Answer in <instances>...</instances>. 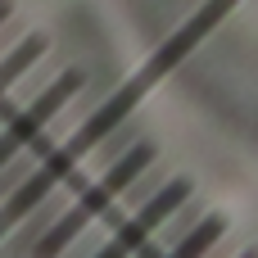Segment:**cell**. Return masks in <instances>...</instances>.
I'll return each instance as SVG.
<instances>
[{
  "instance_id": "obj_1",
  "label": "cell",
  "mask_w": 258,
  "mask_h": 258,
  "mask_svg": "<svg viewBox=\"0 0 258 258\" xmlns=\"http://www.w3.org/2000/svg\"><path fill=\"white\" fill-rule=\"evenodd\" d=\"M227 5H231V0H213L209 9H200V14H195V18H190V23H186V27H181V32H177V36H172V41H168V45H163V50H159L141 73H136V77H127V86H118V91H113V100H109V104H100V109H95V113H91V118H86L68 141H59V145H50V150H45V159H41V163H36V168L14 186V195L0 204V240L9 236V227H14V222H23V218H27V213H32V209L54 190V181H59V177H68V172L82 163V154H86L100 136H109V132L127 118V109H132V104H136V100H141V95H145V91H150V86H154V82L177 63V59H181V54H186V50L209 32L222 14H227Z\"/></svg>"
},
{
  "instance_id": "obj_2",
  "label": "cell",
  "mask_w": 258,
  "mask_h": 258,
  "mask_svg": "<svg viewBox=\"0 0 258 258\" xmlns=\"http://www.w3.org/2000/svg\"><path fill=\"white\" fill-rule=\"evenodd\" d=\"M150 163H154V150H150V145H132L122 159H113V163H109V172H104L95 186H86V190L77 195V204H73V209H68V213H63L45 236H41V258H50L63 240H73V236L86 227V218H91L95 209H109V204L127 190V181H132V177H141Z\"/></svg>"
},
{
  "instance_id": "obj_3",
  "label": "cell",
  "mask_w": 258,
  "mask_h": 258,
  "mask_svg": "<svg viewBox=\"0 0 258 258\" xmlns=\"http://www.w3.org/2000/svg\"><path fill=\"white\" fill-rule=\"evenodd\" d=\"M77 91H82V77H77V73H59V77H54V82H50V86H45L27 109L9 113V122L0 127V168H5V163H9L27 141H36V136L50 127V118L63 109V100H73Z\"/></svg>"
},
{
  "instance_id": "obj_4",
  "label": "cell",
  "mask_w": 258,
  "mask_h": 258,
  "mask_svg": "<svg viewBox=\"0 0 258 258\" xmlns=\"http://www.w3.org/2000/svg\"><path fill=\"white\" fill-rule=\"evenodd\" d=\"M186 200H190V186H186V181H168L163 190H154V195L141 204V213H136V218H127V222L113 231V240H109L95 258H127V249L145 245V240L154 236V227H159L172 209H181Z\"/></svg>"
},
{
  "instance_id": "obj_5",
  "label": "cell",
  "mask_w": 258,
  "mask_h": 258,
  "mask_svg": "<svg viewBox=\"0 0 258 258\" xmlns=\"http://www.w3.org/2000/svg\"><path fill=\"white\" fill-rule=\"evenodd\" d=\"M41 54H45V41H41V36H23V41H18V45L0 59V100L14 91V82H18V77H23L36 59H41Z\"/></svg>"
},
{
  "instance_id": "obj_6",
  "label": "cell",
  "mask_w": 258,
  "mask_h": 258,
  "mask_svg": "<svg viewBox=\"0 0 258 258\" xmlns=\"http://www.w3.org/2000/svg\"><path fill=\"white\" fill-rule=\"evenodd\" d=\"M5 18H9V0H0V23H5Z\"/></svg>"
}]
</instances>
